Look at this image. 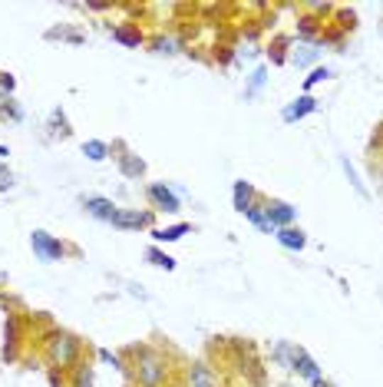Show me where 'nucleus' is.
Segmentation results:
<instances>
[{
	"label": "nucleus",
	"mask_w": 383,
	"mask_h": 387,
	"mask_svg": "<svg viewBox=\"0 0 383 387\" xmlns=\"http://www.w3.org/2000/svg\"><path fill=\"white\" fill-rule=\"evenodd\" d=\"M291 368L301 371V374H304V378L311 381V384H317V387L324 384V381H321V371H317V361L311 358V354H307L304 348H297V351H294V364H291Z\"/></svg>",
	"instance_id": "423d86ee"
},
{
	"label": "nucleus",
	"mask_w": 383,
	"mask_h": 387,
	"mask_svg": "<svg viewBox=\"0 0 383 387\" xmlns=\"http://www.w3.org/2000/svg\"><path fill=\"white\" fill-rule=\"evenodd\" d=\"M317 109V99L314 97H297L291 107H284V113H281V119L284 123H294V119H304V116H311Z\"/></svg>",
	"instance_id": "6e6552de"
},
{
	"label": "nucleus",
	"mask_w": 383,
	"mask_h": 387,
	"mask_svg": "<svg viewBox=\"0 0 383 387\" xmlns=\"http://www.w3.org/2000/svg\"><path fill=\"white\" fill-rule=\"evenodd\" d=\"M152 222V215L149 212H135V209H119L113 215V229H145V225Z\"/></svg>",
	"instance_id": "20e7f679"
},
{
	"label": "nucleus",
	"mask_w": 383,
	"mask_h": 387,
	"mask_svg": "<svg viewBox=\"0 0 383 387\" xmlns=\"http://www.w3.org/2000/svg\"><path fill=\"white\" fill-rule=\"evenodd\" d=\"M245 215H248L251 222L258 225L261 232H271V225H268V219H265V209H258V205H251V209H248V212H245Z\"/></svg>",
	"instance_id": "4be33fe9"
},
{
	"label": "nucleus",
	"mask_w": 383,
	"mask_h": 387,
	"mask_svg": "<svg viewBox=\"0 0 383 387\" xmlns=\"http://www.w3.org/2000/svg\"><path fill=\"white\" fill-rule=\"evenodd\" d=\"M251 202H255V189H251L245 179L235 182V209H238V212H248Z\"/></svg>",
	"instance_id": "9b49d317"
},
{
	"label": "nucleus",
	"mask_w": 383,
	"mask_h": 387,
	"mask_svg": "<svg viewBox=\"0 0 383 387\" xmlns=\"http://www.w3.org/2000/svg\"><path fill=\"white\" fill-rule=\"evenodd\" d=\"M327 77H331V70H314V73H311V77H307V83H304V87L307 89H311V87H317V83H321V80H327Z\"/></svg>",
	"instance_id": "cd10ccee"
},
{
	"label": "nucleus",
	"mask_w": 383,
	"mask_h": 387,
	"mask_svg": "<svg viewBox=\"0 0 383 387\" xmlns=\"http://www.w3.org/2000/svg\"><path fill=\"white\" fill-rule=\"evenodd\" d=\"M278 242L284 245V249H291V252H301L307 245V235L301 232V229H291V225H287V229H278Z\"/></svg>",
	"instance_id": "9d476101"
},
{
	"label": "nucleus",
	"mask_w": 383,
	"mask_h": 387,
	"mask_svg": "<svg viewBox=\"0 0 383 387\" xmlns=\"http://www.w3.org/2000/svg\"><path fill=\"white\" fill-rule=\"evenodd\" d=\"M47 354H50V361H53L57 368H67V364L77 361L79 341L73 338V334H67V331H57V334L47 341Z\"/></svg>",
	"instance_id": "f03ea898"
},
{
	"label": "nucleus",
	"mask_w": 383,
	"mask_h": 387,
	"mask_svg": "<svg viewBox=\"0 0 383 387\" xmlns=\"http://www.w3.org/2000/svg\"><path fill=\"white\" fill-rule=\"evenodd\" d=\"M340 165H344V173H347V179H350V185H354L357 192H360V195H364V199H367V189H364V182H360V179H357V173H354V165L347 163V159H340Z\"/></svg>",
	"instance_id": "b1692460"
},
{
	"label": "nucleus",
	"mask_w": 383,
	"mask_h": 387,
	"mask_svg": "<svg viewBox=\"0 0 383 387\" xmlns=\"http://www.w3.org/2000/svg\"><path fill=\"white\" fill-rule=\"evenodd\" d=\"M179 47H182V43H179L175 37H159V40L152 43L155 53H179Z\"/></svg>",
	"instance_id": "aec40b11"
},
{
	"label": "nucleus",
	"mask_w": 383,
	"mask_h": 387,
	"mask_svg": "<svg viewBox=\"0 0 383 387\" xmlns=\"http://www.w3.org/2000/svg\"><path fill=\"white\" fill-rule=\"evenodd\" d=\"M113 40H119V43H126V47H139V30H133V27H116L113 30Z\"/></svg>",
	"instance_id": "a211bd4d"
},
{
	"label": "nucleus",
	"mask_w": 383,
	"mask_h": 387,
	"mask_svg": "<svg viewBox=\"0 0 383 387\" xmlns=\"http://www.w3.org/2000/svg\"><path fill=\"white\" fill-rule=\"evenodd\" d=\"M265 77H268V73H265V67H258V70H255V73H251V87L248 89H245V97H258V89L261 87H265Z\"/></svg>",
	"instance_id": "412c9836"
},
{
	"label": "nucleus",
	"mask_w": 383,
	"mask_h": 387,
	"mask_svg": "<svg viewBox=\"0 0 383 387\" xmlns=\"http://www.w3.org/2000/svg\"><path fill=\"white\" fill-rule=\"evenodd\" d=\"M149 199H152L159 209H165V212H179V195H175L169 185L152 182V185H149Z\"/></svg>",
	"instance_id": "0eeeda50"
},
{
	"label": "nucleus",
	"mask_w": 383,
	"mask_h": 387,
	"mask_svg": "<svg viewBox=\"0 0 383 387\" xmlns=\"http://www.w3.org/2000/svg\"><path fill=\"white\" fill-rule=\"evenodd\" d=\"M265 219H268L271 229H287V225L294 222V209L287 202H268L265 205Z\"/></svg>",
	"instance_id": "39448f33"
},
{
	"label": "nucleus",
	"mask_w": 383,
	"mask_h": 387,
	"mask_svg": "<svg viewBox=\"0 0 383 387\" xmlns=\"http://www.w3.org/2000/svg\"><path fill=\"white\" fill-rule=\"evenodd\" d=\"M99 358H103L106 364H113V368H119V358H116L113 351H99Z\"/></svg>",
	"instance_id": "c756f323"
},
{
	"label": "nucleus",
	"mask_w": 383,
	"mask_h": 387,
	"mask_svg": "<svg viewBox=\"0 0 383 387\" xmlns=\"http://www.w3.org/2000/svg\"><path fill=\"white\" fill-rule=\"evenodd\" d=\"M145 258L152 261L155 268H165V271H172V268H175V258H172V255L159 252V249H155V245H152V249H149V252H145Z\"/></svg>",
	"instance_id": "2eb2a0df"
},
{
	"label": "nucleus",
	"mask_w": 383,
	"mask_h": 387,
	"mask_svg": "<svg viewBox=\"0 0 383 387\" xmlns=\"http://www.w3.org/2000/svg\"><path fill=\"white\" fill-rule=\"evenodd\" d=\"M185 232H189V225L179 222V225H172V229H159V232H152V235L159 239V242H179Z\"/></svg>",
	"instance_id": "f3484780"
},
{
	"label": "nucleus",
	"mask_w": 383,
	"mask_h": 387,
	"mask_svg": "<svg viewBox=\"0 0 383 387\" xmlns=\"http://www.w3.org/2000/svg\"><path fill=\"white\" fill-rule=\"evenodd\" d=\"M0 116H4V119H13V123H20V119H23V109H20L17 103H13V99H7V103L0 107Z\"/></svg>",
	"instance_id": "5701e85b"
},
{
	"label": "nucleus",
	"mask_w": 383,
	"mask_h": 387,
	"mask_svg": "<svg viewBox=\"0 0 383 387\" xmlns=\"http://www.w3.org/2000/svg\"><path fill=\"white\" fill-rule=\"evenodd\" d=\"M4 189H13V173H10L7 165H0V192Z\"/></svg>",
	"instance_id": "c85d7f7f"
},
{
	"label": "nucleus",
	"mask_w": 383,
	"mask_h": 387,
	"mask_svg": "<svg viewBox=\"0 0 383 387\" xmlns=\"http://www.w3.org/2000/svg\"><path fill=\"white\" fill-rule=\"evenodd\" d=\"M13 87H17V80L10 77V73H0V99H7L13 93Z\"/></svg>",
	"instance_id": "a878e982"
},
{
	"label": "nucleus",
	"mask_w": 383,
	"mask_h": 387,
	"mask_svg": "<svg viewBox=\"0 0 383 387\" xmlns=\"http://www.w3.org/2000/svg\"><path fill=\"white\" fill-rule=\"evenodd\" d=\"M30 249H33V255H37L40 261L63 258V242H57V239L50 232H43V229H37V232L30 235Z\"/></svg>",
	"instance_id": "7ed1b4c3"
},
{
	"label": "nucleus",
	"mask_w": 383,
	"mask_h": 387,
	"mask_svg": "<svg viewBox=\"0 0 383 387\" xmlns=\"http://www.w3.org/2000/svg\"><path fill=\"white\" fill-rule=\"evenodd\" d=\"M73 387H93V371H89V368H79V371H77V381H73Z\"/></svg>",
	"instance_id": "bb28decb"
},
{
	"label": "nucleus",
	"mask_w": 383,
	"mask_h": 387,
	"mask_svg": "<svg viewBox=\"0 0 383 387\" xmlns=\"http://www.w3.org/2000/svg\"><path fill=\"white\" fill-rule=\"evenodd\" d=\"M192 387H215V374L209 364H195L192 368Z\"/></svg>",
	"instance_id": "ddd939ff"
},
{
	"label": "nucleus",
	"mask_w": 383,
	"mask_h": 387,
	"mask_svg": "<svg viewBox=\"0 0 383 387\" xmlns=\"http://www.w3.org/2000/svg\"><path fill=\"white\" fill-rule=\"evenodd\" d=\"M4 358H13V348H17V318L10 315L7 318V334H4Z\"/></svg>",
	"instance_id": "4468645a"
},
{
	"label": "nucleus",
	"mask_w": 383,
	"mask_h": 387,
	"mask_svg": "<svg viewBox=\"0 0 383 387\" xmlns=\"http://www.w3.org/2000/svg\"><path fill=\"white\" fill-rule=\"evenodd\" d=\"M135 381L143 387H162L165 381V361L155 354V351L143 348V351H135Z\"/></svg>",
	"instance_id": "f257e3e1"
},
{
	"label": "nucleus",
	"mask_w": 383,
	"mask_h": 387,
	"mask_svg": "<svg viewBox=\"0 0 383 387\" xmlns=\"http://www.w3.org/2000/svg\"><path fill=\"white\" fill-rule=\"evenodd\" d=\"M57 37H63V40H73V43H83V37H79V33H70V30H63V27H53V30H47V40H57Z\"/></svg>",
	"instance_id": "393cba45"
},
{
	"label": "nucleus",
	"mask_w": 383,
	"mask_h": 387,
	"mask_svg": "<svg viewBox=\"0 0 383 387\" xmlns=\"http://www.w3.org/2000/svg\"><path fill=\"white\" fill-rule=\"evenodd\" d=\"M314 60H317L314 47H297L294 53H291V63H297V67H307V63H314Z\"/></svg>",
	"instance_id": "6ab92c4d"
},
{
	"label": "nucleus",
	"mask_w": 383,
	"mask_h": 387,
	"mask_svg": "<svg viewBox=\"0 0 383 387\" xmlns=\"http://www.w3.org/2000/svg\"><path fill=\"white\" fill-rule=\"evenodd\" d=\"M119 169H123V175H143L145 173V163L139 159V156L126 153V156H119Z\"/></svg>",
	"instance_id": "f8f14e48"
},
{
	"label": "nucleus",
	"mask_w": 383,
	"mask_h": 387,
	"mask_svg": "<svg viewBox=\"0 0 383 387\" xmlns=\"http://www.w3.org/2000/svg\"><path fill=\"white\" fill-rule=\"evenodd\" d=\"M0 156H10V153H7V146H0Z\"/></svg>",
	"instance_id": "7c9ffc66"
},
{
	"label": "nucleus",
	"mask_w": 383,
	"mask_h": 387,
	"mask_svg": "<svg viewBox=\"0 0 383 387\" xmlns=\"http://www.w3.org/2000/svg\"><path fill=\"white\" fill-rule=\"evenodd\" d=\"M106 153H109V149H106V143H99V139H89V143H83V156H87V159H93V163H103Z\"/></svg>",
	"instance_id": "dca6fc26"
},
{
	"label": "nucleus",
	"mask_w": 383,
	"mask_h": 387,
	"mask_svg": "<svg viewBox=\"0 0 383 387\" xmlns=\"http://www.w3.org/2000/svg\"><path fill=\"white\" fill-rule=\"evenodd\" d=\"M83 209H87L89 215H96V219H103V222H113V215L119 212L109 199H99V195H89V199H83Z\"/></svg>",
	"instance_id": "1a4fd4ad"
}]
</instances>
